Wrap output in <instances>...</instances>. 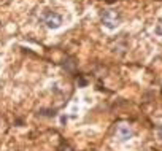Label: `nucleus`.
Masks as SVG:
<instances>
[{
    "label": "nucleus",
    "instance_id": "nucleus-5",
    "mask_svg": "<svg viewBox=\"0 0 162 151\" xmlns=\"http://www.w3.org/2000/svg\"><path fill=\"white\" fill-rule=\"evenodd\" d=\"M157 137H159V140L162 142V124L157 126Z\"/></svg>",
    "mask_w": 162,
    "mask_h": 151
},
{
    "label": "nucleus",
    "instance_id": "nucleus-1",
    "mask_svg": "<svg viewBox=\"0 0 162 151\" xmlns=\"http://www.w3.org/2000/svg\"><path fill=\"white\" fill-rule=\"evenodd\" d=\"M121 22V14L119 11L116 10H107L103 11L102 14V24L107 27V29H116Z\"/></svg>",
    "mask_w": 162,
    "mask_h": 151
},
{
    "label": "nucleus",
    "instance_id": "nucleus-3",
    "mask_svg": "<svg viewBox=\"0 0 162 151\" xmlns=\"http://www.w3.org/2000/svg\"><path fill=\"white\" fill-rule=\"evenodd\" d=\"M132 135H133V131L130 129L129 126L122 124V126L118 127V137H119V140L126 142V140H129V138H132Z\"/></svg>",
    "mask_w": 162,
    "mask_h": 151
},
{
    "label": "nucleus",
    "instance_id": "nucleus-2",
    "mask_svg": "<svg viewBox=\"0 0 162 151\" xmlns=\"http://www.w3.org/2000/svg\"><path fill=\"white\" fill-rule=\"evenodd\" d=\"M44 24H46L49 29H57V27H60V24H62V18H60L57 13L51 11V13H48L44 16Z\"/></svg>",
    "mask_w": 162,
    "mask_h": 151
},
{
    "label": "nucleus",
    "instance_id": "nucleus-4",
    "mask_svg": "<svg viewBox=\"0 0 162 151\" xmlns=\"http://www.w3.org/2000/svg\"><path fill=\"white\" fill-rule=\"evenodd\" d=\"M156 33H157V35H162V19H159L157 24H156Z\"/></svg>",
    "mask_w": 162,
    "mask_h": 151
}]
</instances>
